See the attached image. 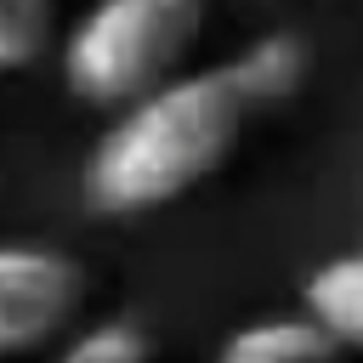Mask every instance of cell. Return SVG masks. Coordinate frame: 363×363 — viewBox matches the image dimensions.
Listing matches in <instances>:
<instances>
[{
  "mask_svg": "<svg viewBox=\"0 0 363 363\" xmlns=\"http://www.w3.org/2000/svg\"><path fill=\"white\" fill-rule=\"evenodd\" d=\"M267 108L244 85L238 62L182 68L159 91L113 108L108 130L85 153L79 199L96 216H147L204 187Z\"/></svg>",
  "mask_w": 363,
  "mask_h": 363,
  "instance_id": "6da1fadb",
  "label": "cell"
},
{
  "mask_svg": "<svg viewBox=\"0 0 363 363\" xmlns=\"http://www.w3.org/2000/svg\"><path fill=\"white\" fill-rule=\"evenodd\" d=\"M85 312V267L51 244H0V357L40 352Z\"/></svg>",
  "mask_w": 363,
  "mask_h": 363,
  "instance_id": "3957f363",
  "label": "cell"
},
{
  "mask_svg": "<svg viewBox=\"0 0 363 363\" xmlns=\"http://www.w3.org/2000/svg\"><path fill=\"white\" fill-rule=\"evenodd\" d=\"M204 17L210 0H96L57 51L62 79L79 102L113 113L187 68Z\"/></svg>",
  "mask_w": 363,
  "mask_h": 363,
  "instance_id": "7a4b0ae2",
  "label": "cell"
},
{
  "mask_svg": "<svg viewBox=\"0 0 363 363\" xmlns=\"http://www.w3.org/2000/svg\"><path fill=\"white\" fill-rule=\"evenodd\" d=\"M329 352H340V346L323 335V323L306 306H301V318H255L221 340L227 363H312Z\"/></svg>",
  "mask_w": 363,
  "mask_h": 363,
  "instance_id": "5b68a950",
  "label": "cell"
},
{
  "mask_svg": "<svg viewBox=\"0 0 363 363\" xmlns=\"http://www.w3.org/2000/svg\"><path fill=\"white\" fill-rule=\"evenodd\" d=\"M238 74H244V85L255 91V102L261 108H278V102H289L301 85H306V45L295 40V34H261V40H250L238 57Z\"/></svg>",
  "mask_w": 363,
  "mask_h": 363,
  "instance_id": "8992f818",
  "label": "cell"
},
{
  "mask_svg": "<svg viewBox=\"0 0 363 363\" xmlns=\"http://www.w3.org/2000/svg\"><path fill=\"white\" fill-rule=\"evenodd\" d=\"M147 352H153V335L136 329L130 318H102L62 340V363H136Z\"/></svg>",
  "mask_w": 363,
  "mask_h": 363,
  "instance_id": "ba28073f",
  "label": "cell"
},
{
  "mask_svg": "<svg viewBox=\"0 0 363 363\" xmlns=\"http://www.w3.org/2000/svg\"><path fill=\"white\" fill-rule=\"evenodd\" d=\"M301 306L323 323V335L340 352H363V250L329 255L323 267H312Z\"/></svg>",
  "mask_w": 363,
  "mask_h": 363,
  "instance_id": "277c9868",
  "label": "cell"
},
{
  "mask_svg": "<svg viewBox=\"0 0 363 363\" xmlns=\"http://www.w3.org/2000/svg\"><path fill=\"white\" fill-rule=\"evenodd\" d=\"M57 40V0H0V74L40 62Z\"/></svg>",
  "mask_w": 363,
  "mask_h": 363,
  "instance_id": "52a82bcc",
  "label": "cell"
}]
</instances>
